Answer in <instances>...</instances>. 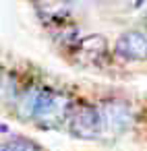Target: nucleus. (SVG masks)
Returning a JSON list of instances; mask_svg holds the SVG:
<instances>
[{"label": "nucleus", "instance_id": "obj_1", "mask_svg": "<svg viewBox=\"0 0 147 151\" xmlns=\"http://www.w3.org/2000/svg\"><path fill=\"white\" fill-rule=\"evenodd\" d=\"M71 112H73V101L68 99V95L44 87L33 120H37L42 126H60L64 120H68Z\"/></svg>", "mask_w": 147, "mask_h": 151}, {"label": "nucleus", "instance_id": "obj_2", "mask_svg": "<svg viewBox=\"0 0 147 151\" xmlns=\"http://www.w3.org/2000/svg\"><path fill=\"white\" fill-rule=\"evenodd\" d=\"M68 126L73 130V134L83 137V139H93L97 137L102 130V112L99 108L91 106V104H79L73 108L71 116H68Z\"/></svg>", "mask_w": 147, "mask_h": 151}, {"label": "nucleus", "instance_id": "obj_3", "mask_svg": "<svg viewBox=\"0 0 147 151\" xmlns=\"http://www.w3.org/2000/svg\"><path fill=\"white\" fill-rule=\"evenodd\" d=\"M102 112V130L108 134H120L130 126L133 114L124 101H106L99 108Z\"/></svg>", "mask_w": 147, "mask_h": 151}, {"label": "nucleus", "instance_id": "obj_4", "mask_svg": "<svg viewBox=\"0 0 147 151\" xmlns=\"http://www.w3.org/2000/svg\"><path fill=\"white\" fill-rule=\"evenodd\" d=\"M75 54L79 62L87 66H97L106 56V40L102 35H87L79 40V44L75 46Z\"/></svg>", "mask_w": 147, "mask_h": 151}, {"label": "nucleus", "instance_id": "obj_5", "mask_svg": "<svg viewBox=\"0 0 147 151\" xmlns=\"http://www.w3.org/2000/svg\"><path fill=\"white\" fill-rule=\"evenodd\" d=\"M116 52L124 58L145 60L147 58V33H141V31L122 33L116 42Z\"/></svg>", "mask_w": 147, "mask_h": 151}, {"label": "nucleus", "instance_id": "obj_6", "mask_svg": "<svg viewBox=\"0 0 147 151\" xmlns=\"http://www.w3.org/2000/svg\"><path fill=\"white\" fill-rule=\"evenodd\" d=\"M42 93H44V87H29L25 89L19 99H17V112L21 118L29 120V118H35V110H37V104L42 99Z\"/></svg>", "mask_w": 147, "mask_h": 151}, {"label": "nucleus", "instance_id": "obj_7", "mask_svg": "<svg viewBox=\"0 0 147 151\" xmlns=\"http://www.w3.org/2000/svg\"><path fill=\"white\" fill-rule=\"evenodd\" d=\"M2 147H4V151H40L35 143H31L27 139H21V137H15V139L2 143Z\"/></svg>", "mask_w": 147, "mask_h": 151}, {"label": "nucleus", "instance_id": "obj_8", "mask_svg": "<svg viewBox=\"0 0 147 151\" xmlns=\"http://www.w3.org/2000/svg\"><path fill=\"white\" fill-rule=\"evenodd\" d=\"M0 97L2 99H13L15 97V79L4 75L0 70Z\"/></svg>", "mask_w": 147, "mask_h": 151}]
</instances>
